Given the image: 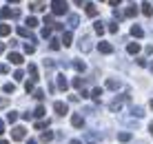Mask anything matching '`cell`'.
I'll return each mask as SVG.
<instances>
[{
    "label": "cell",
    "instance_id": "obj_1",
    "mask_svg": "<svg viewBox=\"0 0 153 144\" xmlns=\"http://www.w3.org/2000/svg\"><path fill=\"white\" fill-rule=\"evenodd\" d=\"M51 7H53V16H65L69 11V2L67 0H51Z\"/></svg>",
    "mask_w": 153,
    "mask_h": 144
},
{
    "label": "cell",
    "instance_id": "obj_2",
    "mask_svg": "<svg viewBox=\"0 0 153 144\" xmlns=\"http://www.w3.org/2000/svg\"><path fill=\"white\" fill-rule=\"evenodd\" d=\"M25 137H27V129L25 126H13L11 129V140L13 142H22Z\"/></svg>",
    "mask_w": 153,
    "mask_h": 144
},
{
    "label": "cell",
    "instance_id": "obj_3",
    "mask_svg": "<svg viewBox=\"0 0 153 144\" xmlns=\"http://www.w3.org/2000/svg\"><path fill=\"white\" fill-rule=\"evenodd\" d=\"M53 111L58 115H67V113H69V106H67L65 102H53Z\"/></svg>",
    "mask_w": 153,
    "mask_h": 144
},
{
    "label": "cell",
    "instance_id": "obj_4",
    "mask_svg": "<svg viewBox=\"0 0 153 144\" xmlns=\"http://www.w3.org/2000/svg\"><path fill=\"white\" fill-rule=\"evenodd\" d=\"M9 62H11V65H16V67H20V65H22V56H20V53H16V51H11V53H9Z\"/></svg>",
    "mask_w": 153,
    "mask_h": 144
},
{
    "label": "cell",
    "instance_id": "obj_5",
    "mask_svg": "<svg viewBox=\"0 0 153 144\" xmlns=\"http://www.w3.org/2000/svg\"><path fill=\"white\" fill-rule=\"evenodd\" d=\"M98 49H100V53H113V45L100 40V42H98Z\"/></svg>",
    "mask_w": 153,
    "mask_h": 144
},
{
    "label": "cell",
    "instance_id": "obj_6",
    "mask_svg": "<svg viewBox=\"0 0 153 144\" xmlns=\"http://www.w3.org/2000/svg\"><path fill=\"white\" fill-rule=\"evenodd\" d=\"M71 124L76 126V129H82V124H84V120H82V115H78V113H73L71 115Z\"/></svg>",
    "mask_w": 153,
    "mask_h": 144
},
{
    "label": "cell",
    "instance_id": "obj_7",
    "mask_svg": "<svg viewBox=\"0 0 153 144\" xmlns=\"http://www.w3.org/2000/svg\"><path fill=\"white\" fill-rule=\"evenodd\" d=\"M131 36H133V38H142V36H144V29H142L140 24H133L131 27Z\"/></svg>",
    "mask_w": 153,
    "mask_h": 144
},
{
    "label": "cell",
    "instance_id": "obj_8",
    "mask_svg": "<svg viewBox=\"0 0 153 144\" xmlns=\"http://www.w3.org/2000/svg\"><path fill=\"white\" fill-rule=\"evenodd\" d=\"M53 137H56V133L53 131H42V135H40V142H51V140H53Z\"/></svg>",
    "mask_w": 153,
    "mask_h": 144
},
{
    "label": "cell",
    "instance_id": "obj_9",
    "mask_svg": "<svg viewBox=\"0 0 153 144\" xmlns=\"http://www.w3.org/2000/svg\"><path fill=\"white\" fill-rule=\"evenodd\" d=\"M71 38H73V36H71V31H65V33H62V40H60V47H62V45H65V47H69V45H71Z\"/></svg>",
    "mask_w": 153,
    "mask_h": 144
},
{
    "label": "cell",
    "instance_id": "obj_10",
    "mask_svg": "<svg viewBox=\"0 0 153 144\" xmlns=\"http://www.w3.org/2000/svg\"><path fill=\"white\" fill-rule=\"evenodd\" d=\"M29 76H31V82H38V69H36V65H29Z\"/></svg>",
    "mask_w": 153,
    "mask_h": 144
},
{
    "label": "cell",
    "instance_id": "obj_11",
    "mask_svg": "<svg viewBox=\"0 0 153 144\" xmlns=\"http://www.w3.org/2000/svg\"><path fill=\"white\" fill-rule=\"evenodd\" d=\"M58 87H60L62 91H67V89H69V82H67L65 76H58Z\"/></svg>",
    "mask_w": 153,
    "mask_h": 144
},
{
    "label": "cell",
    "instance_id": "obj_12",
    "mask_svg": "<svg viewBox=\"0 0 153 144\" xmlns=\"http://www.w3.org/2000/svg\"><path fill=\"white\" fill-rule=\"evenodd\" d=\"M126 51H129L131 56H135V53L140 51V45H138V42H129V47H126Z\"/></svg>",
    "mask_w": 153,
    "mask_h": 144
},
{
    "label": "cell",
    "instance_id": "obj_13",
    "mask_svg": "<svg viewBox=\"0 0 153 144\" xmlns=\"http://www.w3.org/2000/svg\"><path fill=\"white\" fill-rule=\"evenodd\" d=\"M142 13H144L146 18H151V16H153V7H151L149 2H144V4H142Z\"/></svg>",
    "mask_w": 153,
    "mask_h": 144
},
{
    "label": "cell",
    "instance_id": "obj_14",
    "mask_svg": "<svg viewBox=\"0 0 153 144\" xmlns=\"http://www.w3.org/2000/svg\"><path fill=\"white\" fill-rule=\"evenodd\" d=\"M87 16H91V18H93V16H98V9H96V4H93V2H87Z\"/></svg>",
    "mask_w": 153,
    "mask_h": 144
},
{
    "label": "cell",
    "instance_id": "obj_15",
    "mask_svg": "<svg viewBox=\"0 0 153 144\" xmlns=\"http://www.w3.org/2000/svg\"><path fill=\"white\" fill-rule=\"evenodd\" d=\"M25 24H29V31H31V29H36V27H38V18L29 16V18H27V22H25Z\"/></svg>",
    "mask_w": 153,
    "mask_h": 144
},
{
    "label": "cell",
    "instance_id": "obj_16",
    "mask_svg": "<svg viewBox=\"0 0 153 144\" xmlns=\"http://www.w3.org/2000/svg\"><path fill=\"white\" fill-rule=\"evenodd\" d=\"M91 49V42H89V38H82L80 40V51H89Z\"/></svg>",
    "mask_w": 153,
    "mask_h": 144
},
{
    "label": "cell",
    "instance_id": "obj_17",
    "mask_svg": "<svg viewBox=\"0 0 153 144\" xmlns=\"http://www.w3.org/2000/svg\"><path fill=\"white\" fill-rule=\"evenodd\" d=\"M0 18H2V20L11 18V9H9V7H2V9H0Z\"/></svg>",
    "mask_w": 153,
    "mask_h": 144
},
{
    "label": "cell",
    "instance_id": "obj_18",
    "mask_svg": "<svg viewBox=\"0 0 153 144\" xmlns=\"http://www.w3.org/2000/svg\"><path fill=\"white\" fill-rule=\"evenodd\" d=\"M102 93H104V89H93V93H91V98L96 100V102H100V98H102Z\"/></svg>",
    "mask_w": 153,
    "mask_h": 144
},
{
    "label": "cell",
    "instance_id": "obj_19",
    "mask_svg": "<svg viewBox=\"0 0 153 144\" xmlns=\"http://www.w3.org/2000/svg\"><path fill=\"white\" fill-rule=\"evenodd\" d=\"M135 13H138V7H135V4H133V7H129V9L124 11V16H126V18H133Z\"/></svg>",
    "mask_w": 153,
    "mask_h": 144
},
{
    "label": "cell",
    "instance_id": "obj_20",
    "mask_svg": "<svg viewBox=\"0 0 153 144\" xmlns=\"http://www.w3.org/2000/svg\"><path fill=\"white\" fill-rule=\"evenodd\" d=\"M118 140H120V142H129V140H131V133H126V131L118 133Z\"/></svg>",
    "mask_w": 153,
    "mask_h": 144
},
{
    "label": "cell",
    "instance_id": "obj_21",
    "mask_svg": "<svg viewBox=\"0 0 153 144\" xmlns=\"http://www.w3.org/2000/svg\"><path fill=\"white\" fill-rule=\"evenodd\" d=\"M93 31H96L98 36H102V33H104V24H102V22H96V24H93Z\"/></svg>",
    "mask_w": 153,
    "mask_h": 144
},
{
    "label": "cell",
    "instance_id": "obj_22",
    "mask_svg": "<svg viewBox=\"0 0 153 144\" xmlns=\"http://www.w3.org/2000/svg\"><path fill=\"white\" fill-rule=\"evenodd\" d=\"M78 22H80V18H78L76 13H71L69 16V27H78Z\"/></svg>",
    "mask_w": 153,
    "mask_h": 144
},
{
    "label": "cell",
    "instance_id": "obj_23",
    "mask_svg": "<svg viewBox=\"0 0 153 144\" xmlns=\"http://www.w3.org/2000/svg\"><path fill=\"white\" fill-rule=\"evenodd\" d=\"M11 33V27L9 24H0V36H9Z\"/></svg>",
    "mask_w": 153,
    "mask_h": 144
},
{
    "label": "cell",
    "instance_id": "obj_24",
    "mask_svg": "<svg viewBox=\"0 0 153 144\" xmlns=\"http://www.w3.org/2000/svg\"><path fill=\"white\" fill-rule=\"evenodd\" d=\"M107 87H109V89H118V87H120V80H113V78L107 80Z\"/></svg>",
    "mask_w": 153,
    "mask_h": 144
},
{
    "label": "cell",
    "instance_id": "obj_25",
    "mask_svg": "<svg viewBox=\"0 0 153 144\" xmlns=\"http://www.w3.org/2000/svg\"><path fill=\"white\" fill-rule=\"evenodd\" d=\"M73 69H76V71H84V69H87V65H84V62H80V60H76V62H73Z\"/></svg>",
    "mask_w": 153,
    "mask_h": 144
},
{
    "label": "cell",
    "instance_id": "obj_26",
    "mask_svg": "<svg viewBox=\"0 0 153 144\" xmlns=\"http://www.w3.org/2000/svg\"><path fill=\"white\" fill-rule=\"evenodd\" d=\"M49 42H51V45H49V49H51V51H58V49H60V40H56V38H53V40H49Z\"/></svg>",
    "mask_w": 153,
    "mask_h": 144
},
{
    "label": "cell",
    "instance_id": "obj_27",
    "mask_svg": "<svg viewBox=\"0 0 153 144\" xmlns=\"http://www.w3.org/2000/svg\"><path fill=\"white\" fill-rule=\"evenodd\" d=\"M2 91H4V93H13V91H16V84H11V82H9V84H4V87H2Z\"/></svg>",
    "mask_w": 153,
    "mask_h": 144
},
{
    "label": "cell",
    "instance_id": "obj_28",
    "mask_svg": "<svg viewBox=\"0 0 153 144\" xmlns=\"http://www.w3.org/2000/svg\"><path fill=\"white\" fill-rule=\"evenodd\" d=\"M31 115H36V118H42V115H45V106H42V104H38L36 113H31Z\"/></svg>",
    "mask_w": 153,
    "mask_h": 144
},
{
    "label": "cell",
    "instance_id": "obj_29",
    "mask_svg": "<svg viewBox=\"0 0 153 144\" xmlns=\"http://www.w3.org/2000/svg\"><path fill=\"white\" fill-rule=\"evenodd\" d=\"M109 31H111V33H118V29H120V24L118 22H109V27H107Z\"/></svg>",
    "mask_w": 153,
    "mask_h": 144
},
{
    "label": "cell",
    "instance_id": "obj_30",
    "mask_svg": "<svg viewBox=\"0 0 153 144\" xmlns=\"http://www.w3.org/2000/svg\"><path fill=\"white\" fill-rule=\"evenodd\" d=\"M16 120H18V113H16V111H11V113H7V122H11V124H13Z\"/></svg>",
    "mask_w": 153,
    "mask_h": 144
},
{
    "label": "cell",
    "instance_id": "obj_31",
    "mask_svg": "<svg viewBox=\"0 0 153 144\" xmlns=\"http://www.w3.org/2000/svg\"><path fill=\"white\" fill-rule=\"evenodd\" d=\"M29 9H31V11H45V7H42V4H38V2L29 4Z\"/></svg>",
    "mask_w": 153,
    "mask_h": 144
},
{
    "label": "cell",
    "instance_id": "obj_32",
    "mask_svg": "<svg viewBox=\"0 0 153 144\" xmlns=\"http://www.w3.org/2000/svg\"><path fill=\"white\" fill-rule=\"evenodd\" d=\"M82 84H84L82 78H73V87H76V89H82Z\"/></svg>",
    "mask_w": 153,
    "mask_h": 144
},
{
    "label": "cell",
    "instance_id": "obj_33",
    "mask_svg": "<svg viewBox=\"0 0 153 144\" xmlns=\"http://www.w3.org/2000/svg\"><path fill=\"white\" fill-rule=\"evenodd\" d=\"M120 106H122V102H120V100H113L111 102V111H120Z\"/></svg>",
    "mask_w": 153,
    "mask_h": 144
},
{
    "label": "cell",
    "instance_id": "obj_34",
    "mask_svg": "<svg viewBox=\"0 0 153 144\" xmlns=\"http://www.w3.org/2000/svg\"><path fill=\"white\" fill-rule=\"evenodd\" d=\"M47 126H49V120H47V122H36V129H38V131L47 129Z\"/></svg>",
    "mask_w": 153,
    "mask_h": 144
},
{
    "label": "cell",
    "instance_id": "obj_35",
    "mask_svg": "<svg viewBox=\"0 0 153 144\" xmlns=\"http://www.w3.org/2000/svg\"><path fill=\"white\" fill-rule=\"evenodd\" d=\"M33 98H36V100H42V98H45V91H42V89H38V91H33Z\"/></svg>",
    "mask_w": 153,
    "mask_h": 144
},
{
    "label": "cell",
    "instance_id": "obj_36",
    "mask_svg": "<svg viewBox=\"0 0 153 144\" xmlns=\"http://www.w3.org/2000/svg\"><path fill=\"white\" fill-rule=\"evenodd\" d=\"M42 38H51V27H45V29H42Z\"/></svg>",
    "mask_w": 153,
    "mask_h": 144
},
{
    "label": "cell",
    "instance_id": "obj_37",
    "mask_svg": "<svg viewBox=\"0 0 153 144\" xmlns=\"http://www.w3.org/2000/svg\"><path fill=\"white\" fill-rule=\"evenodd\" d=\"M18 33L25 38V36H29V29H27V27H18Z\"/></svg>",
    "mask_w": 153,
    "mask_h": 144
},
{
    "label": "cell",
    "instance_id": "obj_38",
    "mask_svg": "<svg viewBox=\"0 0 153 144\" xmlns=\"http://www.w3.org/2000/svg\"><path fill=\"white\" fill-rule=\"evenodd\" d=\"M133 115H138V118H142L144 113H142V109H140V106H133Z\"/></svg>",
    "mask_w": 153,
    "mask_h": 144
},
{
    "label": "cell",
    "instance_id": "obj_39",
    "mask_svg": "<svg viewBox=\"0 0 153 144\" xmlns=\"http://www.w3.org/2000/svg\"><path fill=\"white\" fill-rule=\"evenodd\" d=\"M33 51H36L33 45H25V53H33Z\"/></svg>",
    "mask_w": 153,
    "mask_h": 144
},
{
    "label": "cell",
    "instance_id": "obj_40",
    "mask_svg": "<svg viewBox=\"0 0 153 144\" xmlns=\"http://www.w3.org/2000/svg\"><path fill=\"white\" fill-rule=\"evenodd\" d=\"M7 104H9V98H0V109H4Z\"/></svg>",
    "mask_w": 153,
    "mask_h": 144
},
{
    "label": "cell",
    "instance_id": "obj_41",
    "mask_svg": "<svg viewBox=\"0 0 153 144\" xmlns=\"http://www.w3.org/2000/svg\"><path fill=\"white\" fill-rule=\"evenodd\" d=\"M25 89H27V93H31V91H33V82H31V80H29V82L25 84Z\"/></svg>",
    "mask_w": 153,
    "mask_h": 144
},
{
    "label": "cell",
    "instance_id": "obj_42",
    "mask_svg": "<svg viewBox=\"0 0 153 144\" xmlns=\"http://www.w3.org/2000/svg\"><path fill=\"white\" fill-rule=\"evenodd\" d=\"M45 24H47V27H49V24L53 27V20H51V16H45Z\"/></svg>",
    "mask_w": 153,
    "mask_h": 144
},
{
    "label": "cell",
    "instance_id": "obj_43",
    "mask_svg": "<svg viewBox=\"0 0 153 144\" xmlns=\"http://www.w3.org/2000/svg\"><path fill=\"white\" fill-rule=\"evenodd\" d=\"M0 73H9V67L7 65H0Z\"/></svg>",
    "mask_w": 153,
    "mask_h": 144
},
{
    "label": "cell",
    "instance_id": "obj_44",
    "mask_svg": "<svg viewBox=\"0 0 153 144\" xmlns=\"http://www.w3.org/2000/svg\"><path fill=\"white\" fill-rule=\"evenodd\" d=\"M120 2H122V0H109V4H111V7H118Z\"/></svg>",
    "mask_w": 153,
    "mask_h": 144
},
{
    "label": "cell",
    "instance_id": "obj_45",
    "mask_svg": "<svg viewBox=\"0 0 153 144\" xmlns=\"http://www.w3.org/2000/svg\"><path fill=\"white\" fill-rule=\"evenodd\" d=\"M2 133H4V124L0 122V135H2Z\"/></svg>",
    "mask_w": 153,
    "mask_h": 144
},
{
    "label": "cell",
    "instance_id": "obj_46",
    "mask_svg": "<svg viewBox=\"0 0 153 144\" xmlns=\"http://www.w3.org/2000/svg\"><path fill=\"white\" fill-rule=\"evenodd\" d=\"M69 144H82V142H80V140H71Z\"/></svg>",
    "mask_w": 153,
    "mask_h": 144
},
{
    "label": "cell",
    "instance_id": "obj_47",
    "mask_svg": "<svg viewBox=\"0 0 153 144\" xmlns=\"http://www.w3.org/2000/svg\"><path fill=\"white\" fill-rule=\"evenodd\" d=\"M7 2H13V4H18V2H20V0H7Z\"/></svg>",
    "mask_w": 153,
    "mask_h": 144
},
{
    "label": "cell",
    "instance_id": "obj_48",
    "mask_svg": "<svg viewBox=\"0 0 153 144\" xmlns=\"http://www.w3.org/2000/svg\"><path fill=\"white\" fill-rule=\"evenodd\" d=\"M73 2H76V4H82V2H84V0H73Z\"/></svg>",
    "mask_w": 153,
    "mask_h": 144
},
{
    "label": "cell",
    "instance_id": "obj_49",
    "mask_svg": "<svg viewBox=\"0 0 153 144\" xmlns=\"http://www.w3.org/2000/svg\"><path fill=\"white\" fill-rule=\"evenodd\" d=\"M149 133H151V135H153V124H151V126H149Z\"/></svg>",
    "mask_w": 153,
    "mask_h": 144
},
{
    "label": "cell",
    "instance_id": "obj_50",
    "mask_svg": "<svg viewBox=\"0 0 153 144\" xmlns=\"http://www.w3.org/2000/svg\"><path fill=\"white\" fill-rule=\"evenodd\" d=\"M2 51H4V45H0V53H2Z\"/></svg>",
    "mask_w": 153,
    "mask_h": 144
},
{
    "label": "cell",
    "instance_id": "obj_51",
    "mask_svg": "<svg viewBox=\"0 0 153 144\" xmlns=\"http://www.w3.org/2000/svg\"><path fill=\"white\" fill-rule=\"evenodd\" d=\"M29 144H38V142H36V140H29Z\"/></svg>",
    "mask_w": 153,
    "mask_h": 144
},
{
    "label": "cell",
    "instance_id": "obj_52",
    "mask_svg": "<svg viewBox=\"0 0 153 144\" xmlns=\"http://www.w3.org/2000/svg\"><path fill=\"white\" fill-rule=\"evenodd\" d=\"M149 106H151V111H153V100H151V102H149Z\"/></svg>",
    "mask_w": 153,
    "mask_h": 144
},
{
    "label": "cell",
    "instance_id": "obj_53",
    "mask_svg": "<svg viewBox=\"0 0 153 144\" xmlns=\"http://www.w3.org/2000/svg\"><path fill=\"white\" fill-rule=\"evenodd\" d=\"M0 144H9V142H7V140H2V142H0Z\"/></svg>",
    "mask_w": 153,
    "mask_h": 144
}]
</instances>
